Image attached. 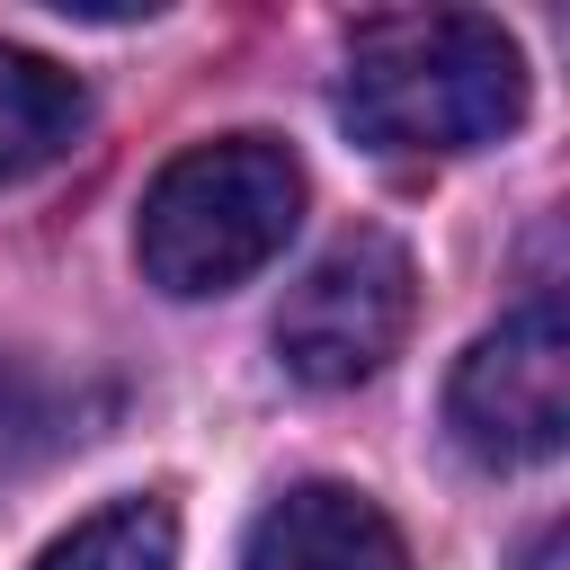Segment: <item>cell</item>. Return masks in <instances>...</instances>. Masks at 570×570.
<instances>
[{"label":"cell","mask_w":570,"mask_h":570,"mask_svg":"<svg viewBox=\"0 0 570 570\" xmlns=\"http://www.w3.org/2000/svg\"><path fill=\"white\" fill-rule=\"evenodd\" d=\"M338 116L374 151H481L525 116V53L472 9L365 18L347 36Z\"/></svg>","instance_id":"6da1fadb"},{"label":"cell","mask_w":570,"mask_h":570,"mask_svg":"<svg viewBox=\"0 0 570 570\" xmlns=\"http://www.w3.org/2000/svg\"><path fill=\"white\" fill-rule=\"evenodd\" d=\"M294 223H303V160L276 134H214V142H187L142 187L134 249L160 294L196 303L258 276L294 240Z\"/></svg>","instance_id":"7a4b0ae2"},{"label":"cell","mask_w":570,"mask_h":570,"mask_svg":"<svg viewBox=\"0 0 570 570\" xmlns=\"http://www.w3.org/2000/svg\"><path fill=\"white\" fill-rule=\"evenodd\" d=\"M410 312H419V267L392 232H347L330 240L303 285L285 294L276 312V356L294 383L312 392H347L365 374L392 365V347L410 338Z\"/></svg>","instance_id":"3957f363"},{"label":"cell","mask_w":570,"mask_h":570,"mask_svg":"<svg viewBox=\"0 0 570 570\" xmlns=\"http://www.w3.org/2000/svg\"><path fill=\"white\" fill-rule=\"evenodd\" d=\"M445 419L463 436V454L481 463H543L570 436V330L561 303L534 294L517 303L499 330H481L445 383Z\"/></svg>","instance_id":"277c9868"},{"label":"cell","mask_w":570,"mask_h":570,"mask_svg":"<svg viewBox=\"0 0 570 570\" xmlns=\"http://www.w3.org/2000/svg\"><path fill=\"white\" fill-rule=\"evenodd\" d=\"M240 570H410V543L365 490L303 481V490L258 508V525L240 543Z\"/></svg>","instance_id":"5b68a950"},{"label":"cell","mask_w":570,"mask_h":570,"mask_svg":"<svg viewBox=\"0 0 570 570\" xmlns=\"http://www.w3.org/2000/svg\"><path fill=\"white\" fill-rule=\"evenodd\" d=\"M80 125H89V89L27 45H0V178L62 160L80 142Z\"/></svg>","instance_id":"8992f818"},{"label":"cell","mask_w":570,"mask_h":570,"mask_svg":"<svg viewBox=\"0 0 570 570\" xmlns=\"http://www.w3.org/2000/svg\"><path fill=\"white\" fill-rule=\"evenodd\" d=\"M27 570H178V517L151 490L142 499H107L71 534H53Z\"/></svg>","instance_id":"52a82bcc"},{"label":"cell","mask_w":570,"mask_h":570,"mask_svg":"<svg viewBox=\"0 0 570 570\" xmlns=\"http://www.w3.org/2000/svg\"><path fill=\"white\" fill-rule=\"evenodd\" d=\"M525 570H552V534H543V543H534V552H525Z\"/></svg>","instance_id":"ba28073f"}]
</instances>
